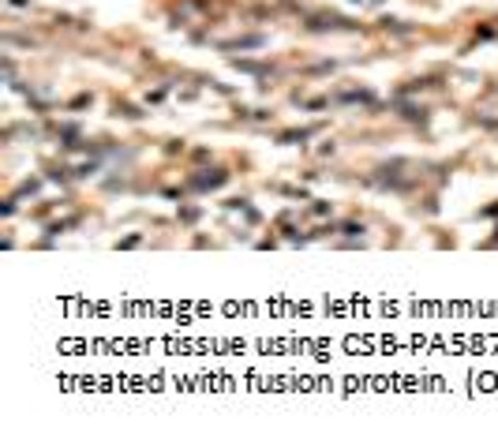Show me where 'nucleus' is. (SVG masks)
<instances>
[{"mask_svg": "<svg viewBox=\"0 0 498 438\" xmlns=\"http://www.w3.org/2000/svg\"><path fill=\"white\" fill-rule=\"evenodd\" d=\"M195 184H199V188H217V184H225V172H214V176H199Z\"/></svg>", "mask_w": 498, "mask_h": 438, "instance_id": "obj_1", "label": "nucleus"}]
</instances>
